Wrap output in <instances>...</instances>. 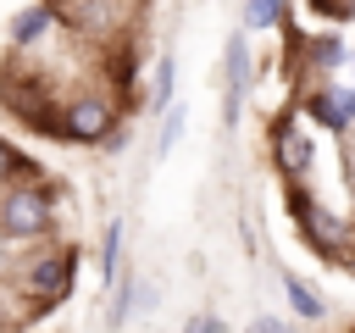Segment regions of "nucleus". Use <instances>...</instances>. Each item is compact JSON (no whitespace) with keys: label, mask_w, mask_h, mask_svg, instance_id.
I'll return each instance as SVG.
<instances>
[{"label":"nucleus","mask_w":355,"mask_h":333,"mask_svg":"<svg viewBox=\"0 0 355 333\" xmlns=\"http://www.w3.org/2000/svg\"><path fill=\"white\" fill-rule=\"evenodd\" d=\"M72 272H78V250H50L28 266V300L39 311H55L72 294Z\"/></svg>","instance_id":"obj_1"},{"label":"nucleus","mask_w":355,"mask_h":333,"mask_svg":"<svg viewBox=\"0 0 355 333\" xmlns=\"http://www.w3.org/2000/svg\"><path fill=\"white\" fill-rule=\"evenodd\" d=\"M44 228H50V194H44L39 183L11 189V194L0 200V233H6V239H39Z\"/></svg>","instance_id":"obj_2"},{"label":"nucleus","mask_w":355,"mask_h":333,"mask_svg":"<svg viewBox=\"0 0 355 333\" xmlns=\"http://www.w3.org/2000/svg\"><path fill=\"white\" fill-rule=\"evenodd\" d=\"M111 122H116V111L105 100H78L55 117V133L72 144H100V139H111Z\"/></svg>","instance_id":"obj_3"},{"label":"nucleus","mask_w":355,"mask_h":333,"mask_svg":"<svg viewBox=\"0 0 355 333\" xmlns=\"http://www.w3.org/2000/svg\"><path fill=\"white\" fill-rule=\"evenodd\" d=\"M294 216H300V233H305V239H311V244H316L322 255H338V250H344L349 228H344V222H338L333 211H322V205H311V200H305V205H300Z\"/></svg>","instance_id":"obj_4"},{"label":"nucleus","mask_w":355,"mask_h":333,"mask_svg":"<svg viewBox=\"0 0 355 333\" xmlns=\"http://www.w3.org/2000/svg\"><path fill=\"white\" fill-rule=\"evenodd\" d=\"M227 100H222V122L239 117V100H244V83H250V50H244V33L227 39Z\"/></svg>","instance_id":"obj_5"},{"label":"nucleus","mask_w":355,"mask_h":333,"mask_svg":"<svg viewBox=\"0 0 355 333\" xmlns=\"http://www.w3.org/2000/svg\"><path fill=\"white\" fill-rule=\"evenodd\" d=\"M272 155H277V166H283L288 178H305L311 161H316V155H311V139H300L294 128H277V133H272Z\"/></svg>","instance_id":"obj_6"},{"label":"nucleus","mask_w":355,"mask_h":333,"mask_svg":"<svg viewBox=\"0 0 355 333\" xmlns=\"http://www.w3.org/2000/svg\"><path fill=\"white\" fill-rule=\"evenodd\" d=\"M311 111H316V122H327V128H349V122H355V94H344V89L311 94Z\"/></svg>","instance_id":"obj_7"},{"label":"nucleus","mask_w":355,"mask_h":333,"mask_svg":"<svg viewBox=\"0 0 355 333\" xmlns=\"http://www.w3.org/2000/svg\"><path fill=\"white\" fill-rule=\"evenodd\" d=\"M50 22H55V11H50V6H28V11H17V17H11V39H17V44H33V39H44V33H50Z\"/></svg>","instance_id":"obj_8"},{"label":"nucleus","mask_w":355,"mask_h":333,"mask_svg":"<svg viewBox=\"0 0 355 333\" xmlns=\"http://www.w3.org/2000/svg\"><path fill=\"white\" fill-rule=\"evenodd\" d=\"M283 289H288V300H294V311H300V316L322 322V311H327V305H322V294H316V289H305L300 278H283Z\"/></svg>","instance_id":"obj_9"},{"label":"nucleus","mask_w":355,"mask_h":333,"mask_svg":"<svg viewBox=\"0 0 355 333\" xmlns=\"http://www.w3.org/2000/svg\"><path fill=\"white\" fill-rule=\"evenodd\" d=\"M277 17H283V0H250V6H244V22H250V33H255V28H272Z\"/></svg>","instance_id":"obj_10"},{"label":"nucleus","mask_w":355,"mask_h":333,"mask_svg":"<svg viewBox=\"0 0 355 333\" xmlns=\"http://www.w3.org/2000/svg\"><path fill=\"white\" fill-rule=\"evenodd\" d=\"M116 250H122V228L111 222V228H105V255H100V266H105V278H116Z\"/></svg>","instance_id":"obj_11"},{"label":"nucleus","mask_w":355,"mask_h":333,"mask_svg":"<svg viewBox=\"0 0 355 333\" xmlns=\"http://www.w3.org/2000/svg\"><path fill=\"white\" fill-rule=\"evenodd\" d=\"M11 172H33V166H28V161H22V155H17V150H11L6 139H0V183H6Z\"/></svg>","instance_id":"obj_12"},{"label":"nucleus","mask_w":355,"mask_h":333,"mask_svg":"<svg viewBox=\"0 0 355 333\" xmlns=\"http://www.w3.org/2000/svg\"><path fill=\"white\" fill-rule=\"evenodd\" d=\"M311 56H316V67H333V61H338L344 50H338L333 39H316V50H311Z\"/></svg>","instance_id":"obj_13"},{"label":"nucleus","mask_w":355,"mask_h":333,"mask_svg":"<svg viewBox=\"0 0 355 333\" xmlns=\"http://www.w3.org/2000/svg\"><path fill=\"white\" fill-rule=\"evenodd\" d=\"M178 133H183V105H178V111L166 117V133H161V150H172V139H178Z\"/></svg>","instance_id":"obj_14"},{"label":"nucleus","mask_w":355,"mask_h":333,"mask_svg":"<svg viewBox=\"0 0 355 333\" xmlns=\"http://www.w3.org/2000/svg\"><path fill=\"white\" fill-rule=\"evenodd\" d=\"M0 261H6V255H0Z\"/></svg>","instance_id":"obj_15"}]
</instances>
